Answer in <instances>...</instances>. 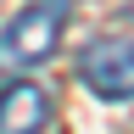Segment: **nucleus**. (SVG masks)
Returning <instances> with one entry per match:
<instances>
[{
  "label": "nucleus",
  "instance_id": "3",
  "mask_svg": "<svg viewBox=\"0 0 134 134\" xmlns=\"http://www.w3.org/2000/svg\"><path fill=\"white\" fill-rule=\"evenodd\" d=\"M45 123H50V100L39 84L17 78L0 90V134H45Z\"/></svg>",
  "mask_w": 134,
  "mask_h": 134
},
{
  "label": "nucleus",
  "instance_id": "2",
  "mask_svg": "<svg viewBox=\"0 0 134 134\" xmlns=\"http://www.w3.org/2000/svg\"><path fill=\"white\" fill-rule=\"evenodd\" d=\"M78 78L100 100H134V39H95L78 56Z\"/></svg>",
  "mask_w": 134,
  "mask_h": 134
},
{
  "label": "nucleus",
  "instance_id": "1",
  "mask_svg": "<svg viewBox=\"0 0 134 134\" xmlns=\"http://www.w3.org/2000/svg\"><path fill=\"white\" fill-rule=\"evenodd\" d=\"M67 17H73V0H28L0 34V73H28L45 56H56Z\"/></svg>",
  "mask_w": 134,
  "mask_h": 134
}]
</instances>
